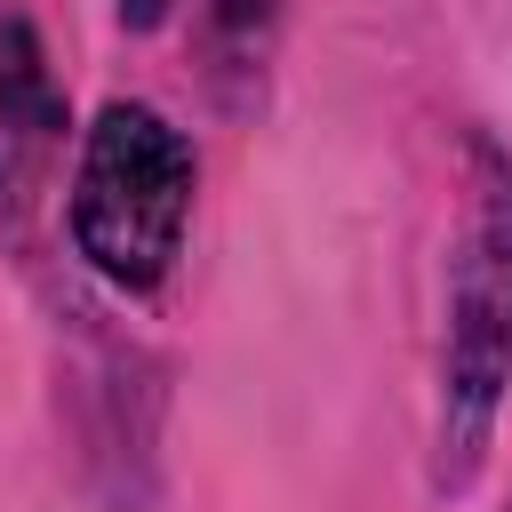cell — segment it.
Wrapping results in <instances>:
<instances>
[{
    "instance_id": "7a4b0ae2",
    "label": "cell",
    "mask_w": 512,
    "mask_h": 512,
    "mask_svg": "<svg viewBox=\"0 0 512 512\" xmlns=\"http://www.w3.org/2000/svg\"><path fill=\"white\" fill-rule=\"evenodd\" d=\"M192 224V144L168 112L112 96L88 136H80V168H72V248L96 280H112L120 296H144L176 272Z\"/></svg>"
},
{
    "instance_id": "6da1fadb",
    "label": "cell",
    "mask_w": 512,
    "mask_h": 512,
    "mask_svg": "<svg viewBox=\"0 0 512 512\" xmlns=\"http://www.w3.org/2000/svg\"><path fill=\"white\" fill-rule=\"evenodd\" d=\"M512 400V144H464V216L448 240V320H440V416L432 488H464Z\"/></svg>"
},
{
    "instance_id": "277c9868",
    "label": "cell",
    "mask_w": 512,
    "mask_h": 512,
    "mask_svg": "<svg viewBox=\"0 0 512 512\" xmlns=\"http://www.w3.org/2000/svg\"><path fill=\"white\" fill-rule=\"evenodd\" d=\"M208 16H216V40L232 56H256L264 32H272V16H280V0H208Z\"/></svg>"
},
{
    "instance_id": "8992f818",
    "label": "cell",
    "mask_w": 512,
    "mask_h": 512,
    "mask_svg": "<svg viewBox=\"0 0 512 512\" xmlns=\"http://www.w3.org/2000/svg\"><path fill=\"white\" fill-rule=\"evenodd\" d=\"M504 512H512V504H504Z\"/></svg>"
},
{
    "instance_id": "5b68a950",
    "label": "cell",
    "mask_w": 512,
    "mask_h": 512,
    "mask_svg": "<svg viewBox=\"0 0 512 512\" xmlns=\"http://www.w3.org/2000/svg\"><path fill=\"white\" fill-rule=\"evenodd\" d=\"M120 16H128V24H160V16H168V0H120Z\"/></svg>"
},
{
    "instance_id": "3957f363",
    "label": "cell",
    "mask_w": 512,
    "mask_h": 512,
    "mask_svg": "<svg viewBox=\"0 0 512 512\" xmlns=\"http://www.w3.org/2000/svg\"><path fill=\"white\" fill-rule=\"evenodd\" d=\"M0 120H24V128H48V120H56V96H48L32 24H24L8 0H0Z\"/></svg>"
}]
</instances>
